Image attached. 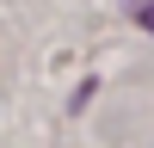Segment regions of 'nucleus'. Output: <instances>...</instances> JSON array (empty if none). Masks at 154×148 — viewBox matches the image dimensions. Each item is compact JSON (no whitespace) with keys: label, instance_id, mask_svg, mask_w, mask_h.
Wrapping results in <instances>:
<instances>
[{"label":"nucleus","instance_id":"f257e3e1","mask_svg":"<svg viewBox=\"0 0 154 148\" xmlns=\"http://www.w3.org/2000/svg\"><path fill=\"white\" fill-rule=\"evenodd\" d=\"M130 12H136V25H142V31H154V0H136Z\"/></svg>","mask_w":154,"mask_h":148}]
</instances>
